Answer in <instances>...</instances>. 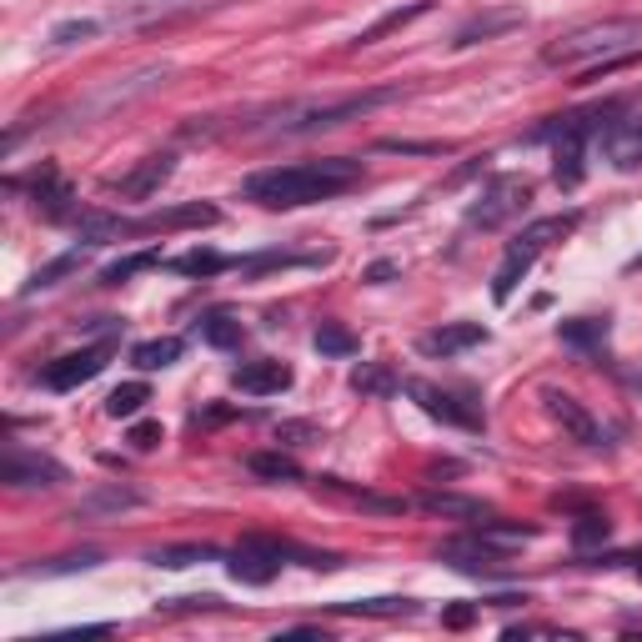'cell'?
<instances>
[{"label":"cell","instance_id":"obj_1","mask_svg":"<svg viewBox=\"0 0 642 642\" xmlns=\"http://www.w3.org/2000/svg\"><path fill=\"white\" fill-rule=\"evenodd\" d=\"M361 181V161L351 156H322V161H296V166H272L246 176V201H262L272 211L312 206V201H332Z\"/></svg>","mask_w":642,"mask_h":642},{"label":"cell","instance_id":"obj_2","mask_svg":"<svg viewBox=\"0 0 642 642\" xmlns=\"http://www.w3.org/2000/svg\"><path fill=\"white\" fill-rule=\"evenodd\" d=\"M401 85H371V91H357V95H337V101H286L266 116L246 121V131H266V136H316V131H337L347 121H361L367 111L387 101H401Z\"/></svg>","mask_w":642,"mask_h":642},{"label":"cell","instance_id":"obj_3","mask_svg":"<svg viewBox=\"0 0 642 642\" xmlns=\"http://www.w3.org/2000/svg\"><path fill=\"white\" fill-rule=\"evenodd\" d=\"M632 51H642V16H608V21H588L578 31L558 35L542 51V65L588 71V65L612 61V55H632Z\"/></svg>","mask_w":642,"mask_h":642},{"label":"cell","instance_id":"obj_4","mask_svg":"<svg viewBox=\"0 0 642 642\" xmlns=\"http://www.w3.org/2000/svg\"><path fill=\"white\" fill-rule=\"evenodd\" d=\"M578 222H582L578 211H562V216H542V222L522 226V232H517V242H507L502 266H497V276H492V296H497V302H507V296L517 292V282L538 266V256L548 252V246H558L562 236L578 232Z\"/></svg>","mask_w":642,"mask_h":642},{"label":"cell","instance_id":"obj_5","mask_svg":"<svg viewBox=\"0 0 642 642\" xmlns=\"http://www.w3.org/2000/svg\"><path fill=\"white\" fill-rule=\"evenodd\" d=\"M527 201H532V186H527L522 176H497V181H487V191L467 206V226L497 232V226L512 222L517 211H527Z\"/></svg>","mask_w":642,"mask_h":642},{"label":"cell","instance_id":"obj_6","mask_svg":"<svg viewBox=\"0 0 642 642\" xmlns=\"http://www.w3.org/2000/svg\"><path fill=\"white\" fill-rule=\"evenodd\" d=\"M111 351H116V342H95V347H81V351H65V357H55L51 367L41 371V381L51 391H75L81 381L101 377L105 361H111Z\"/></svg>","mask_w":642,"mask_h":642},{"label":"cell","instance_id":"obj_7","mask_svg":"<svg viewBox=\"0 0 642 642\" xmlns=\"http://www.w3.org/2000/svg\"><path fill=\"white\" fill-rule=\"evenodd\" d=\"M407 391L421 401L427 417L447 421V427H467V432H482V427H487L482 407H472V401L457 397V391H442V387H432V381H407Z\"/></svg>","mask_w":642,"mask_h":642},{"label":"cell","instance_id":"obj_8","mask_svg":"<svg viewBox=\"0 0 642 642\" xmlns=\"http://www.w3.org/2000/svg\"><path fill=\"white\" fill-rule=\"evenodd\" d=\"M65 467L45 452H26L21 442L6 447V467H0V482L6 487H61L65 482Z\"/></svg>","mask_w":642,"mask_h":642},{"label":"cell","instance_id":"obj_9","mask_svg":"<svg viewBox=\"0 0 642 642\" xmlns=\"http://www.w3.org/2000/svg\"><path fill=\"white\" fill-rule=\"evenodd\" d=\"M222 211L211 201H186V206H166V211H151L141 222H131V236H156V232H191V226H216Z\"/></svg>","mask_w":642,"mask_h":642},{"label":"cell","instance_id":"obj_10","mask_svg":"<svg viewBox=\"0 0 642 642\" xmlns=\"http://www.w3.org/2000/svg\"><path fill=\"white\" fill-rule=\"evenodd\" d=\"M522 26H527V11H522V6H497V11H477V16H467V21L452 31V45H457V51H467V45L497 41V35L522 31Z\"/></svg>","mask_w":642,"mask_h":642},{"label":"cell","instance_id":"obj_11","mask_svg":"<svg viewBox=\"0 0 642 642\" xmlns=\"http://www.w3.org/2000/svg\"><path fill=\"white\" fill-rule=\"evenodd\" d=\"M437 558H442V562H452L457 572H472V578H487V572H502L507 548H497V542H487L482 532H477V538L442 542V548H437Z\"/></svg>","mask_w":642,"mask_h":642},{"label":"cell","instance_id":"obj_12","mask_svg":"<svg viewBox=\"0 0 642 642\" xmlns=\"http://www.w3.org/2000/svg\"><path fill=\"white\" fill-rule=\"evenodd\" d=\"M136 507H146V492H136V487H121V482H105L95 487V492H85L81 502H75V522H105V517H121V512H136Z\"/></svg>","mask_w":642,"mask_h":642},{"label":"cell","instance_id":"obj_13","mask_svg":"<svg viewBox=\"0 0 642 642\" xmlns=\"http://www.w3.org/2000/svg\"><path fill=\"white\" fill-rule=\"evenodd\" d=\"M542 401H548V417L558 421L562 432L572 437V442H582V447H598V442H602V427L592 421V411L582 407L578 397H568V391L548 387V391H542Z\"/></svg>","mask_w":642,"mask_h":642},{"label":"cell","instance_id":"obj_14","mask_svg":"<svg viewBox=\"0 0 642 642\" xmlns=\"http://www.w3.org/2000/svg\"><path fill=\"white\" fill-rule=\"evenodd\" d=\"M171 171H176V156H171V151H156V156L136 161V171H126V176L111 181V191H116V196H131V201H146L166 186Z\"/></svg>","mask_w":642,"mask_h":642},{"label":"cell","instance_id":"obj_15","mask_svg":"<svg viewBox=\"0 0 642 642\" xmlns=\"http://www.w3.org/2000/svg\"><path fill=\"white\" fill-rule=\"evenodd\" d=\"M487 342V327H477V322H452V327H437V332H427V337L417 342V351L421 357H462V351H472V347H482Z\"/></svg>","mask_w":642,"mask_h":642},{"label":"cell","instance_id":"obj_16","mask_svg":"<svg viewBox=\"0 0 642 642\" xmlns=\"http://www.w3.org/2000/svg\"><path fill=\"white\" fill-rule=\"evenodd\" d=\"M432 11V0H411V6H391V11H381L371 26H361L357 35H351V51H367V45L387 41L391 31H407L411 21H421V16Z\"/></svg>","mask_w":642,"mask_h":642},{"label":"cell","instance_id":"obj_17","mask_svg":"<svg viewBox=\"0 0 642 642\" xmlns=\"http://www.w3.org/2000/svg\"><path fill=\"white\" fill-rule=\"evenodd\" d=\"M602 146H608L612 166L618 171H638L642 166V116H622L602 131Z\"/></svg>","mask_w":642,"mask_h":642},{"label":"cell","instance_id":"obj_18","mask_svg":"<svg viewBox=\"0 0 642 642\" xmlns=\"http://www.w3.org/2000/svg\"><path fill=\"white\" fill-rule=\"evenodd\" d=\"M232 381L246 397H276V391L292 387V367L286 361H246V367H236Z\"/></svg>","mask_w":642,"mask_h":642},{"label":"cell","instance_id":"obj_19","mask_svg":"<svg viewBox=\"0 0 642 642\" xmlns=\"http://www.w3.org/2000/svg\"><path fill=\"white\" fill-rule=\"evenodd\" d=\"M31 196H35V206L51 216V222H65L71 216V186L61 181V171L55 166H41V176H35V186H31Z\"/></svg>","mask_w":642,"mask_h":642},{"label":"cell","instance_id":"obj_20","mask_svg":"<svg viewBox=\"0 0 642 642\" xmlns=\"http://www.w3.org/2000/svg\"><path fill=\"white\" fill-rule=\"evenodd\" d=\"M85 272V252L75 246V252H61L55 262H45L41 272H31V282H26V296H35V292H55L61 282H71V276H81Z\"/></svg>","mask_w":642,"mask_h":642},{"label":"cell","instance_id":"obj_21","mask_svg":"<svg viewBox=\"0 0 642 642\" xmlns=\"http://www.w3.org/2000/svg\"><path fill=\"white\" fill-rule=\"evenodd\" d=\"M421 507L437 512V517H457V522H487V517H492L487 502H477V497H457V492H427Z\"/></svg>","mask_w":642,"mask_h":642},{"label":"cell","instance_id":"obj_22","mask_svg":"<svg viewBox=\"0 0 642 642\" xmlns=\"http://www.w3.org/2000/svg\"><path fill=\"white\" fill-rule=\"evenodd\" d=\"M558 337L578 351H598L608 342V316H572V322L558 327Z\"/></svg>","mask_w":642,"mask_h":642},{"label":"cell","instance_id":"obj_23","mask_svg":"<svg viewBox=\"0 0 642 642\" xmlns=\"http://www.w3.org/2000/svg\"><path fill=\"white\" fill-rule=\"evenodd\" d=\"M181 337H156V342H141L136 351H131V361H136L141 371H166V367H176L181 361Z\"/></svg>","mask_w":642,"mask_h":642},{"label":"cell","instance_id":"obj_24","mask_svg":"<svg viewBox=\"0 0 642 642\" xmlns=\"http://www.w3.org/2000/svg\"><path fill=\"white\" fill-rule=\"evenodd\" d=\"M75 226H81V242H116V236H131V222H121V216H105V211H81L75 216Z\"/></svg>","mask_w":642,"mask_h":642},{"label":"cell","instance_id":"obj_25","mask_svg":"<svg viewBox=\"0 0 642 642\" xmlns=\"http://www.w3.org/2000/svg\"><path fill=\"white\" fill-rule=\"evenodd\" d=\"M201 342H206V347H216V351L242 347V322H232V316H226V312L201 316Z\"/></svg>","mask_w":642,"mask_h":642},{"label":"cell","instance_id":"obj_26","mask_svg":"<svg viewBox=\"0 0 642 642\" xmlns=\"http://www.w3.org/2000/svg\"><path fill=\"white\" fill-rule=\"evenodd\" d=\"M312 347L322 351V357H357V337H351L342 322H322L312 337Z\"/></svg>","mask_w":642,"mask_h":642},{"label":"cell","instance_id":"obj_27","mask_svg":"<svg viewBox=\"0 0 642 642\" xmlns=\"http://www.w3.org/2000/svg\"><path fill=\"white\" fill-rule=\"evenodd\" d=\"M146 401H151L146 381H126V387H116L111 397H105V417H116V421H121V417H136Z\"/></svg>","mask_w":642,"mask_h":642},{"label":"cell","instance_id":"obj_28","mask_svg":"<svg viewBox=\"0 0 642 642\" xmlns=\"http://www.w3.org/2000/svg\"><path fill=\"white\" fill-rule=\"evenodd\" d=\"M151 266H161V252H131V256H121V262L105 266V272H101V286H121V282H131V276L151 272Z\"/></svg>","mask_w":642,"mask_h":642},{"label":"cell","instance_id":"obj_29","mask_svg":"<svg viewBox=\"0 0 642 642\" xmlns=\"http://www.w3.org/2000/svg\"><path fill=\"white\" fill-rule=\"evenodd\" d=\"M351 387H357L361 397H391L397 377H391V367H381V361H367V367L351 371Z\"/></svg>","mask_w":642,"mask_h":642},{"label":"cell","instance_id":"obj_30","mask_svg":"<svg viewBox=\"0 0 642 642\" xmlns=\"http://www.w3.org/2000/svg\"><path fill=\"white\" fill-rule=\"evenodd\" d=\"M477 532H482L487 542H497V548H522V542L538 538V527H522V522H477Z\"/></svg>","mask_w":642,"mask_h":642},{"label":"cell","instance_id":"obj_31","mask_svg":"<svg viewBox=\"0 0 642 642\" xmlns=\"http://www.w3.org/2000/svg\"><path fill=\"white\" fill-rule=\"evenodd\" d=\"M246 467H252L256 477H266V482H296V477H302V467H296L292 457H282V452H256Z\"/></svg>","mask_w":642,"mask_h":642},{"label":"cell","instance_id":"obj_32","mask_svg":"<svg viewBox=\"0 0 642 642\" xmlns=\"http://www.w3.org/2000/svg\"><path fill=\"white\" fill-rule=\"evenodd\" d=\"M211 558H216V548H206V542H186V548L151 552V562H156V568H191V562H211Z\"/></svg>","mask_w":642,"mask_h":642},{"label":"cell","instance_id":"obj_33","mask_svg":"<svg viewBox=\"0 0 642 642\" xmlns=\"http://www.w3.org/2000/svg\"><path fill=\"white\" fill-rule=\"evenodd\" d=\"M176 266L181 276H216V272H226V266H236V262H226L222 252H186V256H176Z\"/></svg>","mask_w":642,"mask_h":642},{"label":"cell","instance_id":"obj_34","mask_svg":"<svg viewBox=\"0 0 642 642\" xmlns=\"http://www.w3.org/2000/svg\"><path fill=\"white\" fill-rule=\"evenodd\" d=\"M612 538V527H608V517H598V512H582L578 522H572V542L578 548H598V542H608Z\"/></svg>","mask_w":642,"mask_h":642},{"label":"cell","instance_id":"obj_35","mask_svg":"<svg viewBox=\"0 0 642 642\" xmlns=\"http://www.w3.org/2000/svg\"><path fill=\"white\" fill-rule=\"evenodd\" d=\"M246 276L256 272H272V266H316V256H292V252H262V256H246V262H236Z\"/></svg>","mask_w":642,"mask_h":642},{"label":"cell","instance_id":"obj_36","mask_svg":"<svg viewBox=\"0 0 642 642\" xmlns=\"http://www.w3.org/2000/svg\"><path fill=\"white\" fill-rule=\"evenodd\" d=\"M91 35H101V21H61V26H51V45H81V41H91Z\"/></svg>","mask_w":642,"mask_h":642},{"label":"cell","instance_id":"obj_37","mask_svg":"<svg viewBox=\"0 0 642 642\" xmlns=\"http://www.w3.org/2000/svg\"><path fill=\"white\" fill-rule=\"evenodd\" d=\"M342 612H371V618H397V612H411L407 598H371V602H342Z\"/></svg>","mask_w":642,"mask_h":642},{"label":"cell","instance_id":"obj_38","mask_svg":"<svg viewBox=\"0 0 642 642\" xmlns=\"http://www.w3.org/2000/svg\"><path fill=\"white\" fill-rule=\"evenodd\" d=\"M131 447H136V452L161 447V421H136V427H131Z\"/></svg>","mask_w":642,"mask_h":642},{"label":"cell","instance_id":"obj_39","mask_svg":"<svg viewBox=\"0 0 642 642\" xmlns=\"http://www.w3.org/2000/svg\"><path fill=\"white\" fill-rule=\"evenodd\" d=\"M276 437H282L286 447H306L316 437V427H312V421H282V432H276Z\"/></svg>","mask_w":642,"mask_h":642},{"label":"cell","instance_id":"obj_40","mask_svg":"<svg viewBox=\"0 0 642 642\" xmlns=\"http://www.w3.org/2000/svg\"><path fill=\"white\" fill-rule=\"evenodd\" d=\"M391 276H397V262H371V266H367V282H371V286L391 282Z\"/></svg>","mask_w":642,"mask_h":642},{"label":"cell","instance_id":"obj_41","mask_svg":"<svg viewBox=\"0 0 642 642\" xmlns=\"http://www.w3.org/2000/svg\"><path fill=\"white\" fill-rule=\"evenodd\" d=\"M442 622H447V628H467V622H472V608H447Z\"/></svg>","mask_w":642,"mask_h":642},{"label":"cell","instance_id":"obj_42","mask_svg":"<svg viewBox=\"0 0 642 642\" xmlns=\"http://www.w3.org/2000/svg\"><path fill=\"white\" fill-rule=\"evenodd\" d=\"M628 266H632V272H638V266H642V256H632V262H628Z\"/></svg>","mask_w":642,"mask_h":642},{"label":"cell","instance_id":"obj_43","mask_svg":"<svg viewBox=\"0 0 642 642\" xmlns=\"http://www.w3.org/2000/svg\"><path fill=\"white\" fill-rule=\"evenodd\" d=\"M638 578H642V558H638Z\"/></svg>","mask_w":642,"mask_h":642}]
</instances>
